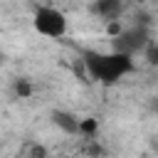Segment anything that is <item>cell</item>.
Instances as JSON below:
<instances>
[{
    "instance_id": "1",
    "label": "cell",
    "mask_w": 158,
    "mask_h": 158,
    "mask_svg": "<svg viewBox=\"0 0 158 158\" xmlns=\"http://www.w3.org/2000/svg\"><path fill=\"white\" fill-rule=\"evenodd\" d=\"M84 67L91 79L104 81V84H114L133 69V59L126 54H118V52H109V54L84 52Z\"/></svg>"
},
{
    "instance_id": "2",
    "label": "cell",
    "mask_w": 158,
    "mask_h": 158,
    "mask_svg": "<svg viewBox=\"0 0 158 158\" xmlns=\"http://www.w3.org/2000/svg\"><path fill=\"white\" fill-rule=\"evenodd\" d=\"M32 22H35V30L40 35H47V37H62L67 32V17L59 10L47 7V5L35 10V20Z\"/></svg>"
},
{
    "instance_id": "3",
    "label": "cell",
    "mask_w": 158,
    "mask_h": 158,
    "mask_svg": "<svg viewBox=\"0 0 158 158\" xmlns=\"http://www.w3.org/2000/svg\"><path fill=\"white\" fill-rule=\"evenodd\" d=\"M146 47H148V30L141 27V25H133L128 30H121V35L114 37V52L126 54V57H133L136 52H141Z\"/></svg>"
},
{
    "instance_id": "4",
    "label": "cell",
    "mask_w": 158,
    "mask_h": 158,
    "mask_svg": "<svg viewBox=\"0 0 158 158\" xmlns=\"http://www.w3.org/2000/svg\"><path fill=\"white\" fill-rule=\"evenodd\" d=\"M52 121H54V126H59L64 133H79V123H81V118H77L74 114H69V111H52Z\"/></svg>"
},
{
    "instance_id": "5",
    "label": "cell",
    "mask_w": 158,
    "mask_h": 158,
    "mask_svg": "<svg viewBox=\"0 0 158 158\" xmlns=\"http://www.w3.org/2000/svg\"><path fill=\"white\" fill-rule=\"evenodd\" d=\"M121 2L118 0H99V2H91V12L94 15H99V17H106V20H114V17H118L121 15Z\"/></svg>"
},
{
    "instance_id": "6",
    "label": "cell",
    "mask_w": 158,
    "mask_h": 158,
    "mask_svg": "<svg viewBox=\"0 0 158 158\" xmlns=\"http://www.w3.org/2000/svg\"><path fill=\"white\" fill-rule=\"evenodd\" d=\"M96 131H99V121H96V118H81V123H79V133H84L86 138H91Z\"/></svg>"
},
{
    "instance_id": "7",
    "label": "cell",
    "mask_w": 158,
    "mask_h": 158,
    "mask_svg": "<svg viewBox=\"0 0 158 158\" xmlns=\"http://www.w3.org/2000/svg\"><path fill=\"white\" fill-rule=\"evenodd\" d=\"M15 96H20V99H27L30 94H32V84L27 81V79H15Z\"/></svg>"
},
{
    "instance_id": "8",
    "label": "cell",
    "mask_w": 158,
    "mask_h": 158,
    "mask_svg": "<svg viewBox=\"0 0 158 158\" xmlns=\"http://www.w3.org/2000/svg\"><path fill=\"white\" fill-rule=\"evenodd\" d=\"M146 57H148L151 64H158V44H151V47L146 49Z\"/></svg>"
},
{
    "instance_id": "9",
    "label": "cell",
    "mask_w": 158,
    "mask_h": 158,
    "mask_svg": "<svg viewBox=\"0 0 158 158\" xmlns=\"http://www.w3.org/2000/svg\"><path fill=\"white\" fill-rule=\"evenodd\" d=\"M32 158H47V151H44L42 146H35V148H32Z\"/></svg>"
},
{
    "instance_id": "10",
    "label": "cell",
    "mask_w": 158,
    "mask_h": 158,
    "mask_svg": "<svg viewBox=\"0 0 158 158\" xmlns=\"http://www.w3.org/2000/svg\"><path fill=\"white\" fill-rule=\"evenodd\" d=\"M101 153H104V148H101V146H96V143H91V146H89V156H101Z\"/></svg>"
},
{
    "instance_id": "11",
    "label": "cell",
    "mask_w": 158,
    "mask_h": 158,
    "mask_svg": "<svg viewBox=\"0 0 158 158\" xmlns=\"http://www.w3.org/2000/svg\"><path fill=\"white\" fill-rule=\"evenodd\" d=\"M151 111H153V114H158V96H156V99H151Z\"/></svg>"
},
{
    "instance_id": "12",
    "label": "cell",
    "mask_w": 158,
    "mask_h": 158,
    "mask_svg": "<svg viewBox=\"0 0 158 158\" xmlns=\"http://www.w3.org/2000/svg\"><path fill=\"white\" fill-rule=\"evenodd\" d=\"M153 151H156V153H158V141H153Z\"/></svg>"
}]
</instances>
